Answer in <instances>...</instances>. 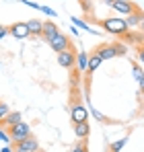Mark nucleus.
<instances>
[{
	"label": "nucleus",
	"instance_id": "23",
	"mask_svg": "<svg viewBox=\"0 0 144 152\" xmlns=\"http://www.w3.org/2000/svg\"><path fill=\"white\" fill-rule=\"evenodd\" d=\"M21 4H27L29 8H35V10H41V4H35V2H29V0H21Z\"/></svg>",
	"mask_w": 144,
	"mask_h": 152
},
{
	"label": "nucleus",
	"instance_id": "18",
	"mask_svg": "<svg viewBox=\"0 0 144 152\" xmlns=\"http://www.w3.org/2000/svg\"><path fill=\"white\" fill-rule=\"evenodd\" d=\"M126 142H128V138H121V140H118V142H113L111 146H109V152H120L123 146H126Z\"/></svg>",
	"mask_w": 144,
	"mask_h": 152
},
{
	"label": "nucleus",
	"instance_id": "7",
	"mask_svg": "<svg viewBox=\"0 0 144 152\" xmlns=\"http://www.w3.org/2000/svg\"><path fill=\"white\" fill-rule=\"evenodd\" d=\"M93 53L99 56L101 60H113V58L118 56V50H115L113 43H101V45H97V48H95Z\"/></svg>",
	"mask_w": 144,
	"mask_h": 152
},
{
	"label": "nucleus",
	"instance_id": "32",
	"mask_svg": "<svg viewBox=\"0 0 144 152\" xmlns=\"http://www.w3.org/2000/svg\"><path fill=\"white\" fill-rule=\"evenodd\" d=\"M15 152H19V150H15Z\"/></svg>",
	"mask_w": 144,
	"mask_h": 152
},
{
	"label": "nucleus",
	"instance_id": "16",
	"mask_svg": "<svg viewBox=\"0 0 144 152\" xmlns=\"http://www.w3.org/2000/svg\"><path fill=\"white\" fill-rule=\"evenodd\" d=\"M87 62H89V53L87 51H78L76 53V64L80 72H87Z\"/></svg>",
	"mask_w": 144,
	"mask_h": 152
},
{
	"label": "nucleus",
	"instance_id": "28",
	"mask_svg": "<svg viewBox=\"0 0 144 152\" xmlns=\"http://www.w3.org/2000/svg\"><path fill=\"white\" fill-rule=\"evenodd\" d=\"M93 115H95V117L99 119V121H105V117H103V115H101L99 111H95V109H93Z\"/></svg>",
	"mask_w": 144,
	"mask_h": 152
},
{
	"label": "nucleus",
	"instance_id": "21",
	"mask_svg": "<svg viewBox=\"0 0 144 152\" xmlns=\"http://www.w3.org/2000/svg\"><path fill=\"white\" fill-rule=\"evenodd\" d=\"M89 150V144H87V140H80L74 148H72V152H87Z\"/></svg>",
	"mask_w": 144,
	"mask_h": 152
},
{
	"label": "nucleus",
	"instance_id": "14",
	"mask_svg": "<svg viewBox=\"0 0 144 152\" xmlns=\"http://www.w3.org/2000/svg\"><path fill=\"white\" fill-rule=\"evenodd\" d=\"M140 17H142V10H136V12H132V15H128L123 21H126V25H128V29H132V27H138V23H140Z\"/></svg>",
	"mask_w": 144,
	"mask_h": 152
},
{
	"label": "nucleus",
	"instance_id": "11",
	"mask_svg": "<svg viewBox=\"0 0 144 152\" xmlns=\"http://www.w3.org/2000/svg\"><path fill=\"white\" fill-rule=\"evenodd\" d=\"M74 127V134L78 140H87L89 134H91V127H89V121H82V124H72Z\"/></svg>",
	"mask_w": 144,
	"mask_h": 152
},
{
	"label": "nucleus",
	"instance_id": "13",
	"mask_svg": "<svg viewBox=\"0 0 144 152\" xmlns=\"http://www.w3.org/2000/svg\"><path fill=\"white\" fill-rule=\"evenodd\" d=\"M19 121H23V115H21V111H10V113L4 117V121H2V127H12V126H17Z\"/></svg>",
	"mask_w": 144,
	"mask_h": 152
},
{
	"label": "nucleus",
	"instance_id": "12",
	"mask_svg": "<svg viewBox=\"0 0 144 152\" xmlns=\"http://www.w3.org/2000/svg\"><path fill=\"white\" fill-rule=\"evenodd\" d=\"M27 29H29L31 37H41L43 23H41V21H37V19H29V21H27Z\"/></svg>",
	"mask_w": 144,
	"mask_h": 152
},
{
	"label": "nucleus",
	"instance_id": "4",
	"mask_svg": "<svg viewBox=\"0 0 144 152\" xmlns=\"http://www.w3.org/2000/svg\"><path fill=\"white\" fill-rule=\"evenodd\" d=\"M58 64H60L62 68H72V66L76 64V50H74V45L58 53Z\"/></svg>",
	"mask_w": 144,
	"mask_h": 152
},
{
	"label": "nucleus",
	"instance_id": "3",
	"mask_svg": "<svg viewBox=\"0 0 144 152\" xmlns=\"http://www.w3.org/2000/svg\"><path fill=\"white\" fill-rule=\"evenodd\" d=\"M48 43H49V48L56 51V53H60V51H64V50H68V48H72L70 37H66V35H62V33H58L56 37H51Z\"/></svg>",
	"mask_w": 144,
	"mask_h": 152
},
{
	"label": "nucleus",
	"instance_id": "26",
	"mask_svg": "<svg viewBox=\"0 0 144 152\" xmlns=\"http://www.w3.org/2000/svg\"><path fill=\"white\" fill-rule=\"evenodd\" d=\"M41 12H46L48 17H56V10H51V8H48V6H41Z\"/></svg>",
	"mask_w": 144,
	"mask_h": 152
},
{
	"label": "nucleus",
	"instance_id": "27",
	"mask_svg": "<svg viewBox=\"0 0 144 152\" xmlns=\"http://www.w3.org/2000/svg\"><path fill=\"white\" fill-rule=\"evenodd\" d=\"M138 29H140V33H144V12H142V17H140V23H138Z\"/></svg>",
	"mask_w": 144,
	"mask_h": 152
},
{
	"label": "nucleus",
	"instance_id": "17",
	"mask_svg": "<svg viewBox=\"0 0 144 152\" xmlns=\"http://www.w3.org/2000/svg\"><path fill=\"white\" fill-rule=\"evenodd\" d=\"M101 62H103V60H101L99 56H95V53H93V56H89V62H87V72L97 70V68L101 66Z\"/></svg>",
	"mask_w": 144,
	"mask_h": 152
},
{
	"label": "nucleus",
	"instance_id": "19",
	"mask_svg": "<svg viewBox=\"0 0 144 152\" xmlns=\"http://www.w3.org/2000/svg\"><path fill=\"white\" fill-rule=\"evenodd\" d=\"M10 113V107L6 105V103H2L0 101V127H2V121H4V117Z\"/></svg>",
	"mask_w": 144,
	"mask_h": 152
},
{
	"label": "nucleus",
	"instance_id": "20",
	"mask_svg": "<svg viewBox=\"0 0 144 152\" xmlns=\"http://www.w3.org/2000/svg\"><path fill=\"white\" fill-rule=\"evenodd\" d=\"M134 76H136V80L140 82V88L144 91V72L140 70V66H134Z\"/></svg>",
	"mask_w": 144,
	"mask_h": 152
},
{
	"label": "nucleus",
	"instance_id": "25",
	"mask_svg": "<svg viewBox=\"0 0 144 152\" xmlns=\"http://www.w3.org/2000/svg\"><path fill=\"white\" fill-rule=\"evenodd\" d=\"M115 45V50H118V56H123L126 53V45H121V43H113Z\"/></svg>",
	"mask_w": 144,
	"mask_h": 152
},
{
	"label": "nucleus",
	"instance_id": "10",
	"mask_svg": "<svg viewBox=\"0 0 144 152\" xmlns=\"http://www.w3.org/2000/svg\"><path fill=\"white\" fill-rule=\"evenodd\" d=\"M60 33V27L56 25L54 21H43V31H41V37L46 39V41H49L51 37H56Z\"/></svg>",
	"mask_w": 144,
	"mask_h": 152
},
{
	"label": "nucleus",
	"instance_id": "24",
	"mask_svg": "<svg viewBox=\"0 0 144 152\" xmlns=\"http://www.w3.org/2000/svg\"><path fill=\"white\" fill-rule=\"evenodd\" d=\"M138 60H140V64H144V41L138 45Z\"/></svg>",
	"mask_w": 144,
	"mask_h": 152
},
{
	"label": "nucleus",
	"instance_id": "2",
	"mask_svg": "<svg viewBox=\"0 0 144 152\" xmlns=\"http://www.w3.org/2000/svg\"><path fill=\"white\" fill-rule=\"evenodd\" d=\"M8 136H10V142L17 144V142H23L25 138L31 136V126L27 121H19L17 126L8 127Z\"/></svg>",
	"mask_w": 144,
	"mask_h": 152
},
{
	"label": "nucleus",
	"instance_id": "5",
	"mask_svg": "<svg viewBox=\"0 0 144 152\" xmlns=\"http://www.w3.org/2000/svg\"><path fill=\"white\" fill-rule=\"evenodd\" d=\"M12 148L19 152H39V142H37L35 136H29V138H25L23 142L12 144Z\"/></svg>",
	"mask_w": 144,
	"mask_h": 152
},
{
	"label": "nucleus",
	"instance_id": "1",
	"mask_svg": "<svg viewBox=\"0 0 144 152\" xmlns=\"http://www.w3.org/2000/svg\"><path fill=\"white\" fill-rule=\"evenodd\" d=\"M99 25L103 27L105 31H109V33H115V35H123L126 31H130V29H128V25H126V21H123V19H118V17L103 19V21H99Z\"/></svg>",
	"mask_w": 144,
	"mask_h": 152
},
{
	"label": "nucleus",
	"instance_id": "15",
	"mask_svg": "<svg viewBox=\"0 0 144 152\" xmlns=\"http://www.w3.org/2000/svg\"><path fill=\"white\" fill-rule=\"evenodd\" d=\"M142 35H144V33H132V31H126L121 37H123V41H130V43L134 41V43H138V45H140V43L144 41Z\"/></svg>",
	"mask_w": 144,
	"mask_h": 152
},
{
	"label": "nucleus",
	"instance_id": "29",
	"mask_svg": "<svg viewBox=\"0 0 144 152\" xmlns=\"http://www.w3.org/2000/svg\"><path fill=\"white\" fill-rule=\"evenodd\" d=\"M6 33H8V29H6V27H2V25H0V39H2V37H4Z\"/></svg>",
	"mask_w": 144,
	"mask_h": 152
},
{
	"label": "nucleus",
	"instance_id": "9",
	"mask_svg": "<svg viewBox=\"0 0 144 152\" xmlns=\"http://www.w3.org/2000/svg\"><path fill=\"white\" fill-rule=\"evenodd\" d=\"M8 31H10V35H12L15 39H27V37H31V33H29V29H27V23H23V21L12 23Z\"/></svg>",
	"mask_w": 144,
	"mask_h": 152
},
{
	"label": "nucleus",
	"instance_id": "30",
	"mask_svg": "<svg viewBox=\"0 0 144 152\" xmlns=\"http://www.w3.org/2000/svg\"><path fill=\"white\" fill-rule=\"evenodd\" d=\"M0 152H15V148H12V144H10V146H4Z\"/></svg>",
	"mask_w": 144,
	"mask_h": 152
},
{
	"label": "nucleus",
	"instance_id": "22",
	"mask_svg": "<svg viewBox=\"0 0 144 152\" xmlns=\"http://www.w3.org/2000/svg\"><path fill=\"white\" fill-rule=\"evenodd\" d=\"M72 23H74V27H76V25H78V27H82L84 31H93V29H91V27L87 25L84 21H80V19H76V17H72Z\"/></svg>",
	"mask_w": 144,
	"mask_h": 152
},
{
	"label": "nucleus",
	"instance_id": "6",
	"mask_svg": "<svg viewBox=\"0 0 144 152\" xmlns=\"http://www.w3.org/2000/svg\"><path fill=\"white\" fill-rule=\"evenodd\" d=\"M107 4H109L113 10H118V12H121V15H126V17L138 10V8H136L132 2H128V0H107Z\"/></svg>",
	"mask_w": 144,
	"mask_h": 152
},
{
	"label": "nucleus",
	"instance_id": "31",
	"mask_svg": "<svg viewBox=\"0 0 144 152\" xmlns=\"http://www.w3.org/2000/svg\"><path fill=\"white\" fill-rule=\"evenodd\" d=\"M2 136H4V132H2V129H0V142H2Z\"/></svg>",
	"mask_w": 144,
	"mask_h": 152
},
{
	"label": "nucleus",
	"instance_id": "8",
	"mask_svg": "<svg viewBox=\"0 0 144 152\" xmlns=\"http://www.w3.org/2000/svg\"><path fill=\"white\" fill-rule=\"evenodd\" d=\"M70 117H72V124H82L89 119V111L80 105V103H74L70 109Z\"/></svg>",
	"mask_w": 144,
	"mask_h": 152
}]
</instances>
